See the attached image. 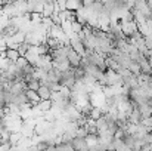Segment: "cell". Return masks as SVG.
I'll use <instances>...</instances> for the list:
<instances>
[{"mask_svg": "<svg viewBox=\"0 0 152 151\" xmlns=\"http://www.w3.org/2000/svg\"><path fill=\"white\" fill-rule=\"evenodd\" d=\"M65 52H66V61H68L69 67H71L72 70H74V68H78L80 64H81V56H80L75 50H72V48H71L69 45H65Z\"/></svg>", "mask_w": 152, "mask_h": 151, "instance_id": "6da1fadb", "label": "cell"}, {"mask_svg": "<svg viewBox=\"0 0 152 151\" xmlns=\"http://www.w3.org/2000/svg\"><path fill=\"white\" fill-rule=\"evenodd\" d=\"M69 46L72 48V50H75L81 58L86 55V48H84L81 39H80L77 34H71V36H69Z\"/></svg>", "mask_w": 152, "mask_h": 151, "instance_id": "7a4b0ae2", "label": "cell"}, {"mask_svg": "<svg viewBox=\"0 0 152 151\" xmlns=\"http://www.w3.org/2000/svg\"><path fill=\"white\" fill-rule=\"evenodd\" d=\"M69 145H71V148L74 151H89V145H87V142H86L84 138L75 136V138L69 142Z\"/></svg>", "mask_w": 152, "mask_h": 151, "instance_id": "3957f363", "label": "cell"}, {"mask_svg": "<svg viewBox=\"0 0 152 151\" xmlns=\"http://www.w3.org/2000/svg\"><path fill=\"white\" fill-rule=\"evenodd\" d=\"M52 105H53V102H52L50 99H49V101H40V102H39V104H37L34 108H37L39 111H42V113L45 114V113L50 111V110H52Z\"/></svg>", "mask_w": 152, "mask_h": 151, "instance_id": "277c9868", "label": "cell"}, {"mask_svg": "<svg viewBox=\"0 0 152 151\" xmlns=\"http://www.w3.org/2000/svg\"><path fill=\"white\" fill-rule=\"evenodd\" d=\"M4 56H6V59H7L9 62H12V64H15V62L19 59V53H18V50H15V49H6Z\"/></svg>", "mask_w": 152, "mask_h": 151, "instance_id": "5b68a950", "label": "cell"}, {"mask_svg": "<svg viewBox=\"0 0 152 151\" xmlns=\"http://www.w3.org/2000/svg\"><path fill=\"white\" fill-rule=\"evenodd\" d=\"M37 95H39L40 101H49L50 99V96H52V92L48 89V88L40 86V88H39V91H37Z\"/></svg>", "mask_w": 152, "mask_h": 151, "instance_id": "8992f818", "label": "cell"}, {"mask_svg": "<svg viewBox=\"0 0 152 151\" xmlns=\"http://www.w3.org/2000/svg\"><path fill=\"white\" fill-rule=\"evenodd\" d=\"M39 88H40L39 80L31 79V80H28V82H27V89H28V91H34V92H37V91H39Z\"/></svg>", "mask_w": 152, "mask_h": 151, "instance_id": "52a82bcc", "label": "cell"}, {"mask_svg": "<svg viewBox=\"0 0 152 151\" xmlns=\"http://www.w3.org/2000/svg\"><path fill=\"white\" fill-rule=\"evenodd\" d=\"M30 49V46L27 45V43H21V45H18V53H19V56H25L27 55V52Z\"/></svg>", "mask_w": 152, "mask_h": 151, "instance_id": "ba28073f", "label": "cell"}, {"mask_svg": "<svg viewBox=\"0 0 152 151\" xmlns=\"http://www.w3.org/2000/svg\"><path fill=\"white\" fill-rule=\"evenodd\" d=\"M15 65H16L18 68H21V70H24V68H25V67H28L30 64L27 62V59H25L24 56H19V59H18V61L15 62Z\"/></svg>", "mask_w": 152, "mask_h": 151, "instance_id": "9c48e42d", "label": "cell"}, {"mask_svg": "<svg viewBox=\"0 0 152 151\" xmlns=\"http://www.w3.org/2000/svg\"><path fill=\"white\" fill-rule=\"evenodd\" d=\"M143 123H145L146 126H149V127H152V114L149 116V117H148V119H146V120H145V122H143Z\"/></svg>", "mask_w": 152, "mask_h": 151, "instance_id": "30bf717a", "label": "cell"}]
</instances>
